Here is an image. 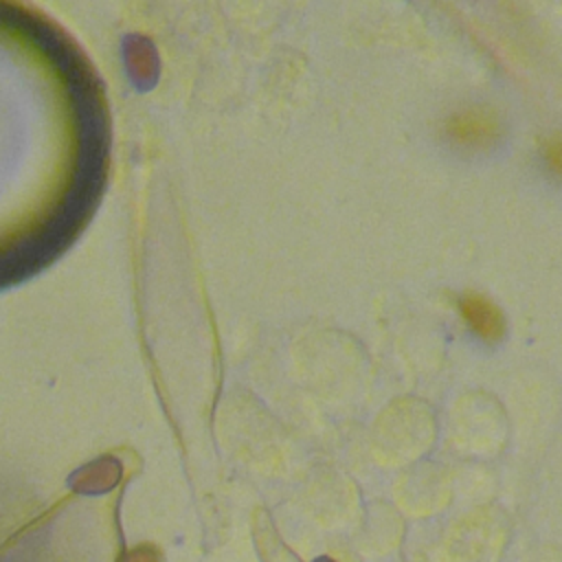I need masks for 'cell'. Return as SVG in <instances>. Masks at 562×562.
<instances>
[{"mask_svg":"<svg viewBox=\"0 0 562 562\" xmlns=\"http://www.w3.org/2000/svg\"><path fill=\"white\" fill-rule=\"evenodd\" d=\"M316 562H336V560H331V558H327V555H325V558H318Z\"/></svg>","mask_w":562,"mask_h":562,"instance_id":"obj_6","label":"cell"},{"mask_svg":"<svg viewBox=\"0 0 562 562\" xmlns=\"http://www.w3.org/2000/svg\"><path fill=\"white\" fill-rule=\"evenodd\" d=\"M116 562H162V551L151 542H143L134 549H123Z\"/></svg>","mask_w":562,"mask_h":562,"instance_id":"obj_5","label":"cell"},{"mask_svg":"<svg viewBox=\"0 0 562 562\" xmlns=\"http://www.w3.org/2000/svg\"><path fill=\"white\" fill-rule=\"evenodd\" d=\"M542 160L551 173L562 178V132H553L542 140Z\"/></svg>","mask_w":562,"mask_h":562,"instance_id":"obj_4","label":"cell"},{"mask_svg":"<svg viewBox=\"0 0 562 562\" xmlns=\"http://www.w3.org/2000/svg\"><path fill=\"white\" fill-rule=\"evenodd\" d=\"M446 136L463 147H487L498 140L503 125L490 105H468L454 110L443 123Z\"/></svg>","mask_w":562,"mask_h":562,"instance_id":"obj_1","label":"cell"},{"mask_svg":"<svg viewBox=\"0 0 562 562\" xmlns=\"http://www.w3.org/2000/svg\"><path fill=\"white\" fill-rule=\"evenodd\" d=\"M119 476V468L110 461H99L94 465H90L86 472H81L75 481V487L81 490V492H90V494H97V492H103L108 487L114 485Z\"/></svg>","mask_w":562,"mask_h":562,"instance_id":"obj_3","label":"cell"},{"mask_svg":"<svg viewBox=\"0 0 562 562\" xmlns=\"http://www.w3.org/2000/svg\"><path fill=\"white\" fill-rule=\"evenodd\" d=\"M459 310L463 321L470 325V329L487 340L494 342L503 336L505 331V321H503V312L483 294L479 292H465L459 299Z\"/></svg>","mask_w":562,"mask_h":562,"instance_id":"obj_2","label":"cell"}]
</instances>
